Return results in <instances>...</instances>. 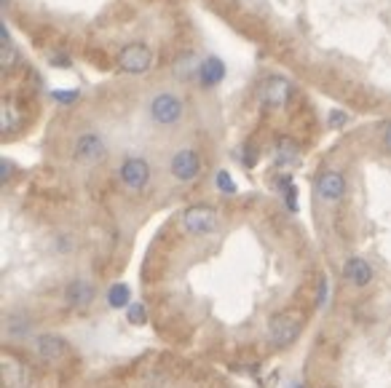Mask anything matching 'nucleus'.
Segmentation results:
<instances>
[{
    "instance_id": "obj_1",
    "label": "nucleus",
    "mask_w": 391,
    "mask_h": 388,
    "mask_svg": "<svg viewBox=\"0 0 391 388\" xmlns=\"http://www.w3.org/2000/svg\"><path fill=\"white\" fill-rule=\"evenodd\" d=\"M303 332V319L295 310H281L269 322V337L276 348H287L292 345Z\"/></svg>"
},
{
    "instance_id": "obj_2",
    "label": "nucleus",
    "mask_w": 391,
    "mask_h": 388,
    "mask_svg": "<svg viewBox=\"0 0 391 388\" xmlns=\"http://www.w3.org/2000/svg\"><path fill=\"white\" fill-rule=\"evenodd\" d=\"M182 100L179 97H174V94H169V91H161V94H156L153 100H150V105H147V112H150V118H153V123H158V126H174V123L182 118Z\"/></svg>"
},
{
    "instance_id": "obj_3",
    "label": "nucleus",
    "mask_w": 391,
    "mask_h": 388,
    "mask_svg": "<svg viewBox=\"0 0 391 388\" xmlns=\"http://www.w3.org/2000/svg\"><path fill=\"white\" fill-rule=\"evenodd\" d=\"M182 228L190 236H207V233H212L217 228V211L212 206H204V204L188 206L182 211Z\"/></svg>"
},
{
    "instance_id": "obj_4",
    "label": "nucleus",
    "mask_w": 391,
    "mask_h": 388,
    "mask_svg": "<svg viewBox=\"0 0 391 388\" xmlns=\"http://www.w3.org/2000/svg\"><path fill=\"white\" fill-rule=\"evenodd\" d=\"M118 177L129 190H145L150 182V164L140 155H129L118 167Z\"/></svg>"
},
{
    "instance_id": "obj_5",
    "label": "nucleus",
    "mask_w": 391,
    "mask_h": 388,
    "mask_svg": "<svg viewBox=\"0 0 391 388\" xmlns=\"http://www.w3.org/2000/svg\"><path fill=\"white\" fill-rule=\"evenodd\" d=\"M0 380L3 388H33V372L16 356H3L0 359Z\"/></svg>"
},
{
    "instance_id": "obj_6",
    "label": "nucleus",
    "mask_w": 391,
    "mask_h": 388,
    "mask_svg": "<svg viewBox=\"0 0 391 388\" xmlns=\"http://www.w3.org/2000/svg\"><path fill=\"white\" fill-rule=\"evenodd\" d=\"M150 62H153V54H150V48L145 43H129L126 48H121V54H118V67H121L123 73H129V75H142L150 70Z\"/></svg>"
},
{
    "instance_id": "obj_7",
    "label": "nucleus",
    "mask_w": 391,
    "mask_h": 388,
    "mask_svg": "<svg viewBox=\"0 0 391 388\" xmlns=\"http://www.w3.org/2000/svg\"><path fill=\"white\" fill-rule=\"evenodd\" d=\"M169 172H172V177L179 179V182H193V179L199 177V172H202V158H199L196 150L182 147V150H177V153L172 155Z\"/></svg>"
},
{
    "instance_id": "obj_8",
    "label": "nucleus",
    "mask_w": 391,
    "mask_h": 388,
    "mask_svg": "<svg viewBox=\"0 0 391 388\" xmlns=\"http://www.w3.org/2000/svg\"><path fill=\"white\" fill-rule=\"evenodd\" d=\"M73 155L80 164H100L108 155V147H105V140L97 132H83L73 145Z\"/></svg>"
},
{
    "instance_id": "obj_9",
    "label": "nucleus",
    "mask_w": 391,
    "mask_h": 388,
    "mask_svg": "<svg viewBox=\"0 0 391 388\" xmlns=\"http://www.w3.org/2000/svg\"><path fill=\"white\" fill-rule=\"evenodd\" d=\"M290 80L281 75H271L263 80V86H260V102L266 105V108H271V110H279V108H284L287 105V100H290Z\"/></svg>"
},
{
    "instance_id": "obj_10",
    "label": "nucleus",
    "mask_w": 391,
    "mask_h": 388,
    "mask_svg": "<svg viewBox=\"0 0 391 388\" xmlns=\"http://www.w3.org/2000/svg\"><path fill=\"white\" fill-rule=\"evenodd\" d=\"M33 351L38 359H43V362H59V359H65L70 354L68 348V340L65 337H59V335H38L33 340Z\"/></svg>"
},
{
    "instance_id": "obj_11",
    "label": "nucleus",
    "mask_w": 391,
    "mask_h": 388,
    "mask_svg": "<svg viewBox=\"0 0 391 388\" xmlns=\"http://www.w3.org/2000/svg\"><path fill=\"white\" fill-rule=\"evenodd\" d=\"M316 193L327 204H335V201H340L346 196V177L340 172H335V169H327L316 179Z\"/></svg>"
},
{
    "instance_id": "obj_12",
    "label": "nucleus",
    "mask_w": 391,
    "mask_h": 388,
    "mask_svg": "<svg viewBox=\"0 0 391 388\" xmlns=\"http://www.w3.org/2000/svg\"><path fill=\"white\" fill-rule=\"evenodd\" d=\"M94 298H97V289L86 278H73L65 287V300L73 308H89L91 303H94Z\"/></svg>"
},
{
    "instance_id": "obj_13",
    "label": "nucleus",
    "mask_w": 391,
    "mask_h": 388,
    "mask_svg": "<svg viewBox=\"0 0 391 388\" xmlns=\"http://www.w3.org/2000/svg\"><path fill=\"white\" fill-rule=\"evenodd\" d=\"M343 276L354 284V287H367L372 281V266H370L365 257H348L346 266H343Z\"/></svg>"
},
{
    "instance_id": "obj_14",
    "label": "nucleus",
    "mask_w": 391,
    "mask_h": 388,
    "mask_svg": "<svg viewBox=\"0 0 391 388\" xmlns=\"http://www.w3.org/2000/svg\"><path fill=\"white\" fill-rule=\"evenodd\" d=\"M298 161H301V147H298V142L290 140V137H279V140H276V147H273V164L281 169H292Z\"/></svg>"
},
{
    "instance_id": "obj_15",
    "label": "nucleus",
    "mask_w": 391,
    "mask_h": 388,
    "mask_svg": "<svg viewBox=\"0 0 391 388\" xmlns=\"http://www.w3.org/2000/svg\"><path fill=\"white\" fill-rule=\"evenodd\" d=\"M225 78V65L217 59V56H207L199 67V80H202V86H217V83H223Z\"/></svg>"
},
{
    "instance_id": "obj_16",
    "label": "nucleus",
    "mask_w": 391,
    "mask_h": 388,
    "mask_svg": "<svg viewBox=\"0 0 391 388\" xmlns=\"http://www.w3.org/2000/svg\"><path fill=\"white\" fill-rule=\"evenodd\" d=\"M199 67H202V62L196 59V54L185 51V54L174 62V75H177L179 80H190L193 75H199Z\"/></svg>"
},
{
    "instance_id": "obj_17",
    "label": "nucleus",
    "mask_w": 391,
    "mask_h": 388,
    "mask_svg": "<svg viewBox=\"0 0 391 388\" xmlns=\"http://www.w3.org/2000/svg\"><path fill=\"white\" fill-rule=\"evenodd\" d=\"M108 305L115 310L129 308V305H132V289H129V284H123V281L113 284L110 292H108Z\"/></svg>"
},
{
    "instance_id": "obj_18",
    "label": "nucleus",
    "mask_w": 391,
    "mask_h": 388,
    "mask_svg": "<svg viewBox=\"0 0 391 388\" xmlns=\"http://www.w3.org/2000/svg\"><path fill=\"white\" fill-rule=\"evenodd\" d=\"M3 332L11 335L14 340H22L30 335V322L22 319V316H6V322H3Z\"/></svg>"
},
{
    "instance_id": "obj_19",
    "label": "nucleus",
    "mask_w": 391,
    "mask_h": 388,
    "mask_svg": "<svg viewBox=\"0 0 391 388\" xmlns=\"http://www.w3.org/2000/svg\"><path fill=\"white\" fill-rule=\"evenodd\" d=\"M145 322H147V308L142 303H132V305H129V324L142 327Z\"/></svg>"
},
{
    "instance_id": "obj_20",
    "label": "nucleus",
    "mask_w": 391,
    "mask_h": 388,
    "mask_svg": "<svg viewBox=\"0 0 391 388\" xmlns=\"http://www.w3.org/2000/svg\"><path fill=\"white\" fill-rule=\"evenodd\" d=\"M214 182H217V190H223V193H228V196H234L236 190V182H234V177H231V174H228V172H225V169H220V172H217V177H214Z\"/></svg>"
},
{
    "instance_id": "obj_21",
    "label": "nucleus",
    "mask_w": 391,
    "mask_h": 388,
    "mask_svg": "<svg viewBox=\"0 0 391 388\" xmlns=\"http://www.w3.org/2000/svg\"><path fill=\"white\" fill-rule=\"evenodd\" d=\"M281 196H284V204L290 206V211H298V188H295V182L287 190H281Z\"/></svg>"
},
{
    "instance_id": "obj_22",
    "label": "nucleus",
    "mask_w": 391,
    "mask_h": 388,
    "mask_svg": "<svg viewBox=\"0 0 391 388\" xmlns=\"http://www.w3.org/2000/svg\"><path fill=\"white\" fill-rule=\"evenodd\" d=\"M51 97H54L56 102H65V105H68V102H75V100H78V91H75V89H70V91L56 89V91H51Z\"/></svg>"
},
{
    "instance_id": "obj_23",
    "label": "nucleus",
    "mask_w": 391,
    "mask_h": 388,
    "mask_svg": "<svg viewBox=\"0 0 391 388\" xmlns=\"http://www.w3.org/2000/svg\"><path fill=\"white\" fill-rule=\"evenodd\" d=\"M14 123H16L14 108H9V102H6V105H3V132H9V129H14Z\"/></svg>"
},
{
    "instance_id": "obj_24",
    "label": "nucleus",
    "mask_w": 391,
    "mask_h": 388,
    "mask_svg": "<svg viewBox=\"0 0 391 388\" xmlns=\"http://www.w3.org/2000/svg\"><path fill=\"white\" fill-rule=\"evenodd\" d=\"M343 123H346V112H343V110H333V112H330V126L340 129Z\"/></svg>"
},
{
    "instance_id": "obj_25",
    "label": "nucleus",
    "mask_w": 391,
    "mask_h": 388,
    "mask_svg": "<svg viewBox=\"0 0 391 388\" xmlns=\"http://www.w3.org/2000/svg\"><path fill=\"white\" fill-rule=\"evenodd\" d=\"M383 145H386V150L391 153V123H386V129H383Z\"/></svg>"
},
{
    "instance_id": "obj_26",
    "label": "nucleus",
    "mask_w": 391,
    "mask_h": 388,
    "mask_svg": "<svg viewBox=\"0 0 391 388\" xmlns=\"http://www.w3.org/2000/svg\"><path fill=\"white\" fill-rule=\"evenodd\" d=\"M244 164L246 167H255V150H252V147L244 150Z\"/></svg>"
},
{
    "instance_id": "obj_27",
    "label": "nucleus",
    "mask_w": 391,
    "mask_h": 388,
    "mask_svg": "<svg viewBox=\"0 0 391 388\" xmlns=\"http://www.w3.org/2000/svg\"><path fill=\"white\" fill-rule=\"evenodd\" d=\"M327 300V278H322V287H319V305H324Z\"/></svg>"
},
{
    "instance_id": "obj_28",
    "label": "nucleus",
    "mask_w": 391,
    "mask_h": 388,
    "mask_svg": "<svg viewBox=\"0 0 391 388\" xmlns=\"http://www.w3.org/2000/svg\"><path fill=\"white\" fill-rule=\"evenodd\" d=\"M51 65H62V67H68V65H70V59H68V56H51Z\"/></svg>"
},
{
    "instance_id": "obj_29",
    "label": "nucleus",
    "mask_w": 391,
    "mask_h": 388,
    "mask_svg": "<svg viewBox=\"0 0 391 388\" xmlns=\"http://www.w3.org/2000/svg\"><path fill=\"white\" fill-rule=\"evenodd\" d=\"M0 167H3V182H9V161H6V158H3V161H0Z\"/></svg>"
},
{
    "instance_id": "obj_30",
    "label": "nucleus",
    "mask_w": 391,
    "mask_h": 388,
    "mask_svg": "<svg viewBox=\"0 0 391 388\" xmlns=\"http://www.w3.org/2000/svg\"><path fill=\"white\" fill-rule=\"evenodd\" d=\"M3 6H9V0H3Z\"/></svg>"
}]
</instances>
